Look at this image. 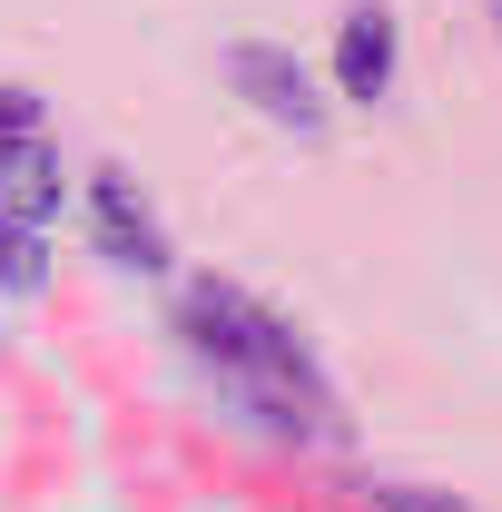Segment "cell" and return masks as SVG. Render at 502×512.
<instances>
[{
    "label": "cell",
    "mask_w": 502,
    "mask_h": 512,
    "mask_svg": "<svg viewBox=\"0 0 502 512\" xmlns=\"http://www.w3.org/2000/svg\"><path fill=\"white\" fill-rule=\"evenodd\" d=\"M178 325H188V345L207 355V365H227V375L247 384V404L276 424V434H335V394L315 384L306 345L266 316V306H247L237 286H197Z\"/></svg>",
    "instance_id": "6da1fadb"
},
{
    "label": "cell",
    "mask_w": 502,
    "mask_h": 512,
    "mask_svg": "<svg viewBox=\"0 0 502 512\" xmlns=\"http://www.w3.org/2000/svg\"><path fill=\"white\" fill-rule=\"evenodd\" d=\"M227 79H237V99H247L256 119L296 128V138H315L325 128V99H315V79L286 50H266V40H247V50H227Z\"/></svg>",
    "instance_id": "7a4b0ae2"
},
{
    "label": "cell",
    "mask_w": 502,
    "mask_h": 512,
    "mask_svg": "<svg viewBox=\"0 0 502 512\" xmlns=\"http://www.w3.org/2000/svg\"><path fill=\"white\" fill-rule=\"evenodd\" d=\"M89 217H99V247L119 256V266H138V276H158V266H168V237H158V217L128 197L119 168H99V178H89Z\"/></svg>",
    "instance_id": "3957f363"
},
{
    "label": "cell",
    "mask_w": 502,
    "mask_h": 512,
    "mask_svg": "<svg viewBox=\"0 0 502 512\" xmlns=\"http://www.w3.org/2000/svg\"><path fill=\"white\" fill-rule=\"evenodd\" d=\"M335 79H345V99H365L375 109L384 89H394V10H345V30H335Z\"/></svg>",
    "instance_id": "277c9868"
},
{
    "label": "cell",
    "mask_w": 502,
    "mask_h": 512,
    "mask_svg": "<svg viewBox=\"0 0 502 512\" xmlns=\"http://www.w3.org/2000/svg\"><path fill=\"white\" fill-rule=\"evenodd\" d=\"M0 207H10V217H30V227H50V217H60V158H50L40 138L0 148Z\"/></svg>",
    "instance_id": "5b68a950"
},
{
    "label": "cell",
    "mask_w": 502,
    "mask_h": 512,
    "mask_svg": "<svg viewBox=\"0 0 502 512\" xmlns=\"http://www.w3.org/2000/svg\"><path fill=\"white\" fill-rule=\"evenodd\" d=\"M40 276H50V256H40V227L0 207V286H10V296H30Z\"/></svg>",
    "instance_id": "8992f818"
},
{
    "label": "cell",
    "mask_w": 502,
    "mask_h": 512,
    "mask_svg": "<svg viewBox=\"0 0 502 512\" xmlns=\"http://www.w3.org/2000/svg\"><path fill=\"white\" fill-rule=\"evenodd\" d=\"M20 138H40V99L30 89H0V148H20Z\"/></svg>",
    "instance_id": "52a82bcc"
},
{
    "label": "cell",
    "mask_w": 502,
    "mask_h": 512,
    "mask_svg": "<svg viewBox=\"0 0 502 512\" xmlns=\"http://www.w3.org/2000/svg\"><path fill=\"white\" fill-rule=\"evenodd\" d=\"M375 503H384V512H453V503H434V493H414V483H384Z\"/></svg>",
    "instance_id": "ba28073f"
},
{
    "label": "cell",
    "mask_w": 502,
    "mask_h": 512,
    "mask_svg": "<svg viewBox=\"0 0 502 512\" xmlns=\"http://www.w3.org/2000/svg\"><path fill=\"white\" fill-rule=\"evenodd\" d=\"M483 10H493V30H502V0H483Z\"/></svg>",
    "instance_id": "9c48e42d"
}]
</instances>
